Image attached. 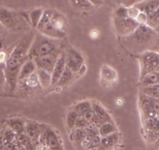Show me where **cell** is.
<instances>
[{"label":"cell","mask_w":159,"mask_h":150,"mask_svg":"<svg viewBox=\"0 0 159 150\" xmlns=\"http://www.w3.org/2000/svg\"><path fill=\"white\" fill-rule=\"evenodd\" d=\"M115 16H116V17H127L128 7H119L115 12Z\"/></svg>","instance_id":"obj_35"},{"label":"cell","mask_w":159,"mask_h":150,"mask_svg":"<svg viewBox=\"0 0 159 150\" xmlns=\"http://www.w3.org/2000/svg\"><path fill=\"white\" fill-rule=\"evenodd\" d=\"M40 86H41V85H40L36 73L27 77V79L20 81L17 83V87L24 90L25 92H29V93L30 92H36L40 88Z\"/></svg>","instance_id":"obj_14"},{"label":"cell","mask_w":159,"mask_h":150,"mask_svg":"<svg viewBox=\"0 0 159 150\" xmlns=\"http://www.w3.org/2000/svg\"><path fill=\"white\" fill-rule=\"evenodd\" d=\"M90 35H91V38L94 39V38H98L99 33H98V32L97 31V30H92V31L91 32V34H90Z\"/></svg>","instance_id":"obj_39"},{"label":"cell","mask_w":159,"mask_h":150,"mask_svg":"<svg viewBox=\"0 0 159 150\" xmlns=\"http://www.w3.org/2000/svg\"><path fill=\"white\" fill-rule=\"evenodd\" d=\"M67 30V21L65 16L58 11H55L54 15L48 24L39 33L52 39L61 40L65 38Z\"/></svg>","instance_id":"obj_4"},{"label":"cell","mask_w":159,"mask_h":150,"mask_svg":"<svg viewBox=\"0 0 159 150\" xmlns=\"http://www.w3.org/2000/svg\"><path fill=\"white\" fill-rule=\"evenodd\" d=\"M55 11H56V10H52V9H46V10H44L43 14H42V18H41V20H40L39 24H38V27H37L36 28L37 30H38V32L41 31V30L49 23V21L51 20L53 15H54Z\"/></svg>","instance_id":"obj_24"},{"label":"cell","mask_w":159,"mask_h":150,"mask_svg":"<svg viewBox=\"0 0 159 150\" xmlns=\"http://www.w3.org/2000/svg\"><path fill=\"white\" fill-rule=\"evenodd\" d=\"M37 68H37L34 61L30 59H27L23 64L22 67H21L20 70L19 76H18V82L27 79V77H29L30 76L33 75L34 73H36Z\"/></svg>","instance_id":"obj_17"},{"label":"cell","mask_w":159,"mask_h":150,"mask_svg":"<svg viewBox=\"0 0 159 150\" xmlns=\"http://www.w3.org/2000/svg\"><path fill=\"white\" fill-rule=\"evenodd\" d=\"M92 109V104L89 100H82L76 104L73 108V111H76L80 116H84L86 113Z\"/></svg>","instance_id":"obj_25"},{"label":"cell","mask_w":159,"mask_h":150,"mask_svg":"<svg viewBox=\"0 0 159 150\" xmlns=\"http://www.w3.org/2000/svg\"><path fill=\"white\" fill-rule=\"evenodd\" d=\"M140 26L137 20L129 17H114V27L116 33L121 38L131 34Z\"/></svg>","instance_id":"obj_8"},{"label":"cell","mask_w":159,"mask_h":150,"mask_svg":"<svg viewBox=\"0 0 159 150\" xmlns=\"http://www.w3.org/2000/svg\"><path fill=\"white\" fill-rule=\"evenodd\" d=\"M151 51H154V52L159 54V34L157 36V39H156L155 42H154V45L152 46V47L151 48Z\"/></svg>","instance_id":"obj_36"},{"label":"cell","mask_w":159,"mask_h":150,"mask_svg":"<svg viewBox=\"0 0 159 150\" xmlns=\"http://www.w3.org/2000/svg\"><path fill=\"white\" fill-rule=\"evenodd\" d=\"M92 104V110L94 112V114L102 121L103 123L105 122H112V118H111V115L108 114V111L105 110L102 105L98 102H91Z\"/></svg>","instance_id":"obj_19"},{"label":"cell","mask_w":159,"mask_h":150,"mask_svg":"<svg viewBox=\"0 0 159 150\" xmlns=\"http://www.w3.org/2000/svg\"><path fill=\"white\" fill-rule=\"evenodd\" d=\"M157 72H159V65H158V67H157Z\"/></svg>","instance_id":"obj_42"},{"label":"cell","mask_w":159,"mask_h":150,"mask_svg":"<svg viewBox=\"0 0 159 150\" xmlns=\"http://www.w3.org/2000/svg\"><path fill=\"white\" fill-rule=\"evenodd\" d=\"M87 137V133L84 128H74L70 133V139L78 145H81L83 141Z\"/></svg>","instance_id":"obj_23"},{"label":"cell","mask_w":159,"mask_h":150,"mask_svg":"<svg viewBox=\"0 0 159 150\" xmlns=\"http://www.w3.org/2000/svg\"><path fill=\"white\" fill-rule=\"evenodd\" d=\"M7 53L3 51H0V65H5L6 62H7Z\"/></svg>","instance_id":"obj_37"},{"label":"cell","mask_w":159,"mask_h":150,"mask_svg":"<svg viewBox=\"0 0 159 150\" xmlns=\"http://www.w3.org/2000/svg\"><path fill=\"white\" fill-rule=\"evenodd\" d=\"M138 104L141 116L144 121L159 116V99L140 93Z\"/></svg>","instance_id":"obj_5"},{"label":"cell","mask_w":159,"mask_h":150,"mask_svg":"<svg viewBox=\"0 0 159 150\" xmlns=\"http://www.w3.org/2000/svg\"><path fill=\"white\" fill-rule=\"evenodd\" d=\"M98 132L101 137H105V136H108L113 133L118 132V129L113 121L105 122L99 127Z\"/></svg>","instance_id":"obj_22"},{"label":"cell","mask_w":159,"mask_h":150,"mask_svg":"<svg viewBox=\"0 0 159 150\" xmlns=\"http://www.w3.org/2000/svg\"><path fill=\"white\" fill-rule=\"evenodd\" d=\"M3 29H4V27H2V24H0V34L2 33V30H3Z\"/></svg>","instance_id":"obj_40"},{"label":"cell","mask_w":159,"mask_h":150,"mask_svg":"<svg viewBox=\"0 0 159 150\" xmlns=\"http://www.w3.org/2000/svg\"><path fill=\"white\" fill-rule=\"evenodd\" d=\"M157 76H158V73L157 71L153 72V73H151L143 76V78L140 79L141 87L157 84Z\"/></svg>","instance_id":"obj_28"},{"label":"cell","mask_w":159,"mask_h":150,"mask_svg":"<svg viewBox=\"0 0 159 150\" xmlns=\"http://www.w3.org/2000/svg\"><path fill=\"white\" fill-rule=\"evenodd\" d=\"M66 55V67L70 68L74 74L84 73L85 69V61L83 55L76 48L70 47L67 50Z\"/></svg>","instance_id":"obj_7"},{"label":"cell","mask_w":159,"mask_h":150,"mask_svg":"<svg viewBox=\"0 0 159 150\" xmlns=\"http://www.w3.org/2000/svg\"><path fill=\"white\" fill-rule=\"evenodd\" d=\"M59 40L52 39L41 33L34 37L28 51V59H34L40 56L59 52Z\"/></svg>","instance_id":"obj_3"},{"label":"cell","mask_w":159,"mask_h":150,"mask_svg":"<svg viewBox=\"0 0 159 150\" xmlns=\"http://www.w3.org/2000/svg\"><path fill=\"white\" fill-rule=\"evenodd\" d=\"M42 132V126L37 122L27 121L25 125L24 134L34 142L39 141V138Z\"/></svg>","instance_id":"obj_15"},{"label":"cell","mask_w":159,"mask_h":150,"mask_svg":"<svg viewBox=\"0 0 159 150\" xmlns=\"http://www.w3.org/2000/svg\"><path fill=\"white\" fill-rule=\"evenodd\" d=\"M7 85V79L5 74V65H0V94L2 93Z\"/></svg>","instance_id":"obj_33"},{"label":"cell","mask_w":159,"mask_h":150,"mask_svg":"<svg viewBox=\"0 0 159 150\" xmlns=\"http://www.w3.org/2000/svg\"><path fill=\"white\" fill-rule=\"evenodd\" d=\"M20 17L18 14L12 10L0 7V24L4 28L15 30L20 26Z\"/></svg>","instance_id":"obj_10"},{"label":"cell","mask_w":159,"mask_h":150,"mask_svg":"<svg viewBox=\"0 0 159 150\" xmlns=\"http://www.w3.org/2000/svg\"><path fill=\"white\" fill-rule=\"evenodd\" d=\"M90 3L93 6V7H100L103 3V0H88Z\"/></svg>","instance_id":"obj_38"},{"label":"cell","mask_w":159,"mask_h":150,"mask_svg":"<svg viewBox=\"0 0 159 150\" xmlns=\"http://www.w3.org/2000/svg\"><path fill=\"white\" fill-rule=\"evenodd\" d=\"M70 1L73 7L83 11H88L94 7L88 0H70Z\"/></svg>","instance_id":"obj_30"},{"label":"cell","mask_w":159,"mask_h":150,"mask_svg":"<svg viewBox=\"0 0 159 150\" xmlns=\"http://www.w3.org/2000/svg\"><path fill=\"white\" fill-rule=\"evenodd\" d=\"M89 121H87L83 116H79L77 121L76 122V125H75V128H85L88 125H89ZM74 129V128H73Z\"/></svg>","instance_id":"obj_34"},{"label":"cell","mask_w":159,"mask_h":150,"mask_svg":"<svg viewBox=\"0 0 159 150\" xmlns=\"http://www.w3.org/2000/svg\"><path fill=\"white\" fill-rule=\"evenodd\" d=\"M138 60L140 68V79L146 75L157 71L159 65V54L149 50L139 55Z\"/></svg>","instance_id":"obj_6"},{"label":"cell","mask_w":159,"mask_h":150,"mask_svg":"<svg viewBox=\"0 0 159 150\" xmlns=\"http://www.w3.org/2000/svg\"><path fill=\"white\" fill-rule=\"evenodd\" d=\"M25 125L26 122L19 117H13L7 121V125L9 128H10L16 135L24 134Z\"/></svg>","instance_id":"obj_20"},{"label":"cell","mask_w":159,"mask_h":150,"mask_svg":"<svg viewBox=\"0 0 159 150\" xmlns=\"http://www.w3.org/2000/svg\"><path fill=\"white\" fill-rule=\"evenodd\" d=\"M38 143L46 144L52 150H62L59 136L56 131L48 126L42 127V132L39 138Z\"/></svg>","instance_id":"obj_9"},{"label":"cell","mask_w":159,"mask_h":150,"mask_svg":"<svg viewBox=\"0 0 159 150\" xmlns=\"http://www.w3.org/2000/svg\"><path fill=\"white\" fill-rule=\"evenodd\" d=\"M100 81L101 84L105 87L114 86L118 81L117 72L109 65H102L100 71Z\"/></svg>","instance_id":"obj_12"},{"label":"cell","mask_w":159,"mask_h":150,"mask_svg":"<svg viewBox=\"0 0 159 150\" xmlns=\"http://www.w3.org/2000/svg\"><path fill=\"white\" fill-rule=\"evenodd\" d=\"M119 134L113 133L105 137H101V143L97 147L98 150H111L118 145L119 142Z\"/></svg>","instance_id":"obj_16"},{"label":"cell","mask_w":159,"mask_h":150,"mask_svg":"<svg viewBox=\"0 0 159 150\" xmlns=\"http://www.w3.org/2000/svg\"><path fill=\"white\" fill-rule=\"evenodd\" d=\"M44 10L41 8H36L32 10L29 13V19L34 28H37L38 24H39L42 14H43Z\"/></svg>","instance_id":"obj_27"},{"label":"cell","mask_w":159,"mask_h":150,"mask_svg":"<svg viewBox=\"0 0 159 150\" xmlns=\"http://www.w3.org/2000/svg\"><path fill=\"white\" fill-rule=\"evenodd\" d=\"M74 73L70 68H68L66 67L64 73L61 76L59 80L58 81L56 86H58L59 87H65L66 86H68L70 84V82H72V80L74 78Z\"/></svg>","instance_id":"obj_26"},{"label":"cell","mask_w":159,"mask_h":150,"mask_svg":"<svg viewBox=\"0 0 159 150\" xmlns=\"http://www.w3.org/2000/svg\"><path fill=\"white\" fill-rule=\"evenodd\" d=\"M140 93H143L148 96H151V97L159 99V85L158 84H154V85L141 87Z\"/></svg>","instance_id":"obj_29"},{"label":"cell","mask_w":159,"mask_h":150,"mask_svg":"<svg viewBox=\"0 0 159 150\" xmlns=\"http://www.w3.org/2000/svg\"><path fill=\"white\" fill-rule=\"evenodd\" d=\"M34 38H23L12 50L5 63L7 85L13 92L17 87L18 76L23 64L28 59V51Z\"/></svg>","instance_id":"obj_1"},{"label":"cell","mask_w":159,"mask_h":150,"mask_svg":"<svg viewBox=\"0 0 159 150\" xmlns=\"http://www.w3.org/2000/svg\"><path fill=\"white\" fill-rule=\"evenodd\" d=\"M147 25L155 29L159 26V7L148 16Z\"/></svg>","instance_id":"obj_31"},{"label":"cell","mask_w":159,"mask_h":150,"mask_svg":"<svg viewBox=\"0 0 159 150\" xmlns=\"http://www.w3.org/2000/svg\"><path fill=\"white\" fill-rule=\"evenodd\" d=\"M158 33L148 25H140L134 33L122 38L123 44L134 54L140 55L149 51L154 45Z\"/></svg>","instance_id":"obj_2"},{"label":"cell","mask_w":159,"mask_h":150,"mask_svg":"<svg viewBox=\"0 0 159 150\" xmlns=\"http://www.w3.org/2000/svg\"><path fill=\"white\" fill-rule=\"evenodd\" d=\"M66 68L65 53H61L52 72V86H56L58 81Z\"/></svg>","instance_id":"obj_13"},{"label":"cell","mask_w":159,"mask_h":150,"mask_svg":"<svg viewBox=\"0 0 159 150\" xmlns=\"http://www.w3.org/2000/svg\"><path fill=\"white\" fill-rule=\"evenodd\" d=\"M79 114L76 112L75 111L72 110V111H69L68 114L66 115V125L67 128L72 131L73 128H75V125H76V122L77 121L78 117H79Z\"/></svg>","instance_id":"obj_32"},{"label":"cell","mask_w":159,"mask_h":150,"mask_svg":"<svg viewBox=\"0 0 159 150\" xmlns=\"http://www.w3.org/2000/svg\"><path fill=\"white\" fill-rule=\"evenodd\" d=\"M134 7L140 12L145 13L147 16L157 10L159 7V0H143L141 2L135 4Z\"/></svg>","instance_id":"obj_18"},{"label":"cell","mask_w":159,"mask_h":150,"mask_svg":"<svg viewBox=\"0 0 159 150\" xmlns=\"http://www.w3.org/2000/svg\"><path fill=\"white\" fill-rule=\"evenodd\" d=\"M158 73V76H157V84L159 85V72H157Z\"/></svg>","instance_id":"obj_41"},{"label":"cell","mask_w":159,"mask_h":150,"mask_svg":"<svg viewBox=\"0 0 159 150\" xmlns=\"http://www.w3.org/2000/svg\"><path fill=\"white\" fill-rule=\"evenodd\" d=\"M60 54L61 53L57 52L53 53V54L45 55L36 58L33 60L34 61L35 64H36L37 68H40V69L45 70V71L52 73L55 65H56V61H57Z\"/></svg>","instance_id":"obj_11"},{"label":"cell","mask_w":159,"mask_h":150,"mask_svg":"<svg viewBox=\"0 0 159 150\" xmlns=\"http://www.w3.org/2000/svg\"><path fill=\"white\" fill-rule=\"evenodd\" d=\"M36 74L38 76L40 85L42 88H48L52 86V73L45 70L37 68Z\"/></svg>","instance_id":"obj_21"}]
</instances>
